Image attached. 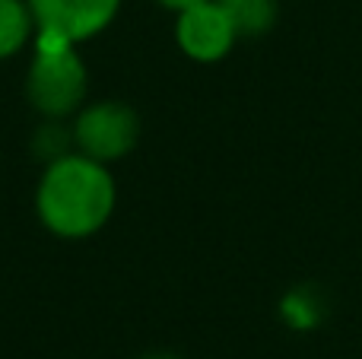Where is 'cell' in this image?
Returning a JSON list of instances; mask_svg holds the SVG:
<instances>
[{
  "label": "cell",
  "instance_id": "7",
  "mask_svg": "<svg viewBox=\"0 0 362 359\" xmlns=\"http://www.w3.org/2000/svg\"><path fill=\"white\" fill-rule=\"evenodd\" d=\"M219 4L229 13L238 38H257L276 23V0H219Z\"/></svg>",
  "mask_w": 362,
  "mask_h": 359
},
{
  "label": "cell",
  "instance_id": "6",
  "mask_svg": "<svg viewBox=\"0 0 362 359\" xmlns=\"http://www.w3.org/2000/svg\"><path fill=\"white\" fill-rule=\"evenodd\" d=\"M35 38V16L29 0H0V61H13L32 48Z\"/></svg>",
  "mask_w": 362,
  "mask_h": 359
},
{
  "label": "cell",
  "instance_id": "8",
  "mask_svg": "<svg viewBox=\"0 0 362 359\" xmlns=\"http://www.w3.org/2000/svg\"><path fill=\"white\" fill-rule=\"evenodd\" d=\"M159 6H165V10H172V13H178V10H185V6H194V4H200V0H156Z\"/></svg>",
  "mask_w": 362,
  "mask_h": 359
},
{
  "label": "cell",
  "instance_id": "9",
  "mask_svg": "<svg viewBox=\"0 0 362 359\" xmlns=\"http://www.w3.org/2000/svg\"><path fill=\"white\" fill-rule=\"evenodd\" d=\"M140 359H181L175 353H165V350H159V353H146V356H140Z\"/></svg>",
  "mask_w": 362,
  "mask_h": 359
},
{
  "label": "cell",
  "instance_id": "5",
  "mask_svg": "<svg viewBox=\"0 0 362 359\" xmlns=\"http://www.w3.org/2000/svg\"><path fill=\"white\" fill-rule=\"evenodd\" d=\"M235 42L238 32L219 0H200L175 13V45L191 61L216 64L229 54Z\"/></svg>",
  "mask_w": 362,
  "mask_h": 359
},
{
  "label": "cell",
  "instance_id": "4",
  "mask_svg": "<svg viewBox=\"0 0 362 359\" xmlns=\"http://www.w3.org/2000/svg\"><path fill=\"white\" fill-rule=\"evenodd\" d=\"M124 0H29L35 32H48L70 45L99 38L118 19Z\"/></svg>",
  "mask_w": 362,
  "mask_h": 359
},
{
  "label": "cell",
  "instance_id": "2",
  "mask_svg": "<svg viewBox=\"0 0 362 359\" xmlns=\"http://www.w3.org/2000/svg\"><path fill=\"white\" fill-rule=\"evenodd\" d=\"M76 48L80 45H70L48 32H35L32 38L25 99L45 121H70L86 105L89 70Z\"/></svg>",
  "mask_w": 362,
  "mask_h": 359
},
{
  "label": "cell",
  "instance_id": "3",
  "mask_svg": "<svg viewBox=\"0 0 362 359\" xmlns=\"http://www.w3.org/2000/svg\"><path fill=\"white\" fill-rule=\"evenodd\" d=\"M74 150L105 165L131 156L140 140V114L121 99H93L70 118Z\"/></svg>",
  "mask_w": 362,
  "mask_h": 359
},
{
  "label": "cell",
  "instance_id": "1",
  "mask_svg": "<svg viewBox=\"0 0 362 359\" xmlns=\"http://www.w3.org/2000/svg\"><path fill=\"white\" fill-rule=\"evenodd\" d=\"M32 204L42 229L54 239H93L108 226L118 207V184L112 165L80 150L61 153L45 163Z\"/></svg>",
  "mask_w": 362,
  "mask_h": 359
}]
</instances>
